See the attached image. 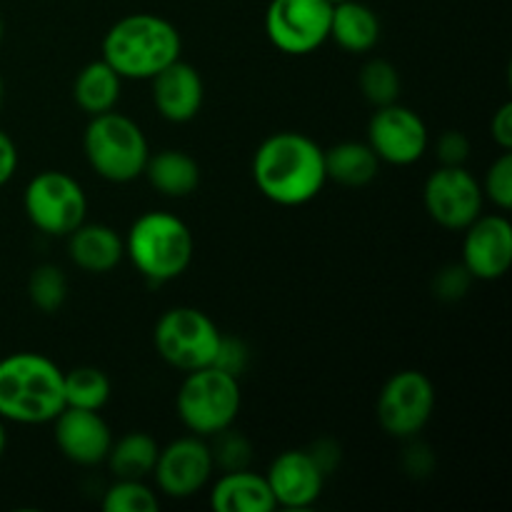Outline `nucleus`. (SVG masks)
Listing matches in <instances>:
<instances>
[{"instance_id": "nucleus-1", "label": "nucleus", "mask_w": 512, "mask_h": 512, "mask_svg": "<svg viewBox=\"0 0 512 512\" xmlns=\"http://www.w3.org/2000/svg\"><path fill=\"white\" fill-rule=\"evenodd\" d=\"M253 183L263 198L283 208L310 203L328 183L323 148L298 130L268 135L253 155Z\"/></svg>"}, {"instance_id": "nucleus-2", "label": "nucleus", "mask_w": 512, "mask_h": 512, "mask_svg": "<svg viewBox=\"0 0 512 512\" xmlns=\"http://www.w3.org/2000/svg\"><path fill=\"white\" fill-rule=\"evenodd\" d=\"M100 58L123 80H150L183 53V38L168 18L133 13L110 25Z\"/></svg>"}, {"instance_id": "nucleus-3", "label": "nucleus", "mask_w": 512, "mask_h": 512, "mask_svg": "<svg viewBox=\"0 0 512 512\" xmlns=\"http://www.w3.org/2000/svg\"><path fill=\"white\" fill-rule=\"evenodd\" d=\"M65 370L40 353L0 360V420L18 425L53 423L65 408Z\"/></svg>"}, {"instance_id": "nucleus-4", "label": "nucleus", "mask_w": 512, "mask_h": 512, "mask_svg": "<svg viewBox=\"0 0 512 512\" xmlns=\"http://www.w3.org/2000/svg\"><path fill=\"white\" fill-rule=\"evenodd\" d=\"M125 255L150 283L180 278L193 263L195 240L188 225L168 210H148L123 238Z\"/></svg>"}, {"instance_id": "nucleus-5", "label": "nucleus", "mask_w": 512, "mask_h": 512, "mask_svg": "<svg viewBox=\"0 0 512 512\" xmlns=\"http://www.w3.org/2000/svg\"><path fill=\"white\" fill-rule=\"evenodd\" d=\"M83 153L98 178L123 185L143 175L150 145L133 118L110 110L90 118L83 133Z\"/></svg>"}, {"instance_id": "nucleus-6", "label": "nucleus", "mask_w": 512, "mask_h": 512, "mask_svg": "<svg viewBox=\"0 0 512 512\" xmlns=\"http://www.w3.org/2000/svg\"><path fill=\"white\" fill-rule=\"evenodd\" d=\"M243 405L240 380L215 365L185 373L175 398L178 418L198 438H213L235 423Z\"/></svg>"}, {"instance_id": "nucleus-7", "label": "nucleus", "mask_w": 512, "mask_h": 512, "mask_svg": "<svg viewBox=\"0 0 512 512\" xmlns=\"http://www.w3.org/2000/svg\"><path fill=\"white\" fill-rule=\"evenodd\" d=\"M223 333L208 313L190 305H178L160 315L153 330V343L160 358L180 373L213 365Z\"/></svg>"}, {"instance_id": "nucleus-8", "label": "nucleus", "mask_w": 512, "mask_h": 512, "mask_svg": "<svg viewBox=\"0 0 512 512\" xmlns=\"http://www.w3.org/2000/svg\"><path fill=\"white\" fill-rule=\"evenodd\" d=\"M23 210L35 230L50 238H65L88 215V195L73 175L43 170L25 185Z\"/></svg>"}, {"instance_id": "nucleus-9", "label": "nucleus", "mask_w": 512, "mask_h": 512, "mask_svg": "<svg viewBox=\"0 0 512 512\" xmlns=\"http://www.w3.org/2000/svg\"><path fill=\"white\" fill-rule=\"evenodd\" d=\"M433 380L420 370H400L385 380L378 395V423L390 438L413 440L425 430L435 413Z\"/></svg>"}, {"instance_id": "nucleus-10", "label": "nucleus", "mask_w": 512, "mask_h": 512, "mask_svg": "<svg viewBox=\"0 0 512 512\" xmlns=\"http://www.w3.org/2000/svg\"><path fill=\"white\" fill-rule=\"evenodd\" d=\"M328 0H270L265 35L285 55H310L330 38Z\"/></svg>"}, {"instance_id": "nucleus-11", "label": "nucleus", "mask_w": 512, "mask_h": 512, "mask_svg": "<svg viewBox=\"0 0 512 512\" xmlns=\"http://www.w3.org/2000/svg\"><path fill=\"white\" fill-rule=\"evenodd\" d=\"M425 213L445 230L463 233L483 215L485 195L480 180L465 165H440L423 185Z\"/></svg>"}, {"instance_id": "nucleus-12", "label": "nucleus", "mask_w": 512, "mask_h": 512, "mask_svg": "<svg viewBox=\"0 0 512 512\" xmlns=\"http://www.w3.org/2000/svg\"><path fill=\"white\" fill-rule=\"evenodd\" d=\"M368 145L378 155L380 163L413 165L428 153L430 133L425 120L415 110L400 103L375 108L368 123Z\"/></svg>"}, {"instance_id": "nucleus-13", "label": "nucleus", "mask_w": 512, "mask_h": 512, "mask_svg": "<svg viewBox=\"0 0 512 512\" xmlns=\"http://www.w3.org/2000/svg\"><path fill=\"white\" fill-rule=\"evenodd\" d=\"M213 455L205 438L185 435L160 448L155 460V485L165 498L188 500L198 495L213 478Z\"/></svg>"}, {"instance_id": "nucleus-14", "label": "nucleus", "mask_w": 512, "mask_h": 512, "mask_svg": "<svg viewBox=\"0 0 512 512\" xmlns=\"http://www.w3.org/2000/svg\"><path fill=\"white\" fill-rule=\"evenodd\" d=\"M463 265L473 280H500L512 265V225L505 215H480L463 230Z\"/></svg>"}, {"instance_id": "nucleus-15", "label": "nucleus", "mask_w": 512, "mask_h": 512, "mask_svg": "<svg viewBox=\"0 0 512 512\" xmlns=\"http://www.w3.org/2000/svg\"><path fill=\"white\" fill-rule=\"evenodd\" d=\"M325 478L308 450H285L270 463L265 480L270 485L275 505L285 510H308L320 500Z\"/></svg>"}, {"instance_id": "nucleus-16", "label": "nucleus", "mask_w": 512, "mask_h": 512, "mask_svg": "<svg viewBox=\"0 0 512 512\" xmlns=\"http://www.w3.org/2000/svg\"><path fill=\"white\" fill-rule=\"evenodd\" d=\"M53 423L55 445L65 460L80 465V468L105 463L110 445H113V430L103 420L100 410L63 408Z\"/></svg>"}, {"instance_id": "nucleus-17", "label": "nucleus", "mask_w": 512, "mask_h": 512, "mask_svg": "<svg viewBox=\"0 0 512 512\" xmlns=\"http://www.w3.org/2000/svg\"><path fill=\"white\" fill-rule=\"evenodd\" d=\"M153 83V105L158 115L168 123H190L203 108L205 85L198 70L185 60H175L168 68L160 70Z\"/></svg>"}, {"instance_id": "nucleus-18", "label": "nucleus", "mask_w": 512, "mask_h": 512, "mask_svg": "<svg viewBox=\"0 0 512 512\" xmlns=\"http://www.w3.org/2000/svg\"><path fill=\"white\" fill-rule=\"evenodd\" d=\"M68 238V255L83 273L105 275L125 258V243L118 230L105 223H80Z\"/></svg>"}, {"instance_id": "nucleus-19", "label": "nucleus", "mask_w": 512, "mask_h": 512, "mask_svg": "<svg viewBox=\"0 0 512 512\" xmlns=\"http://www.w3.org/2000/svg\"><path fill=\"white\" fill-rule=\"evenodd\" d=\"M210 505L215 512H273L278 508L265 475L250 468L220 475L210 490Z\"/></svg>"}, {"instance_id": "nucleus-20", "label": "nucleus", "mask_w": 512, "mask_h": 512, "mask_svg": "<svg viewBox=\"0 0 512 512\" xmlns=\"http://www.w3.org/2000/svg\"><path fill=\"white\" fill-rule=\"evenodd\" d=\"M143 175L160 195L173 200L188 198L200 185L198 160L185 153V150L168 148L155 155L150 153Z\"/></svg>"}, {"instance_id": "nucleus-21", "label": "nucleus", "mask_w": 512, "mask_h": 512, "mask_svg": "<svg viewBox=\"0 0 512 512\" xmlns=\"http://www.w3.org/2000/svg\"><path fill=\"white\" fill-rule=\"evenodd\" d=\"M330 38L343 48L345 53L363 55L378 45L380 40V18L370 5L360 0H345L333 5L330 18Z\"/></svg>"}, {"instance_id": "nucleus-22", "label": "nucleus", "mask_w": 512, "mask_h": 512, "mask_svg": "<svg viewBox=\"0 0 512 512\" xmlns=\"http://www.w3.org/2000/svg\"><path fill=\"white\" fill-rule=\"evenodd\" d=\"M325 153V175L343 188H365L380 173V158L368 143L360 140H343Z\"/></svg>"}, {"instance_id": "nucleus-23", "label": "nucleus", "mask_w": 512, "mask_h": 512, "mask_svg": "<svg viewBox=\"0 0 512 512\" xmlns=\"http://www.w3.org/2000/svg\"><path fill=\"white\" fill-rule=\"evenodd\" d=\"M123 90V78L103 58L83 65L73 80V100L85 115H103L115 110Z\"/></svg>"}, {"instance_id": "nucleus-24", "label": "nucleus", "mask_w": 512, "mask_h": 512, "mask_svg": "<svg viewBox=\"0 0 512 512\" xmlns=\"http://www.w3.org/2000/svg\"><path fill=\"white\" fill-rule=\"evenodd\" d=\"M158 453L160 445L155 443L153 435L133 430V433H125L123 438L113 440L105 463L115 480H145L148 475H153Z\"/></svg>"}, {"instance_id": "nucleus-25", "label": "nucleus", "mask_w": 512, "mask_h": 512, "mask_svg": "<svg viewBox=\"0 0 512 512\" xmlns=\"http://www.w3.org/2000/svg\"><path fill=\"white\" fill-rule=\"evenodd\" d=\"M65 408L80 410H103L113 395V383L108 373L93 365H80L63 375Z\"/></svg>"}, {"instance_id": "nucleus-26", "label": "nucleus", "mask_w": 512, "mask_h": 512, "mask_svg": "<svg viewBox=\"0 0 512 512\" xmlns=\"http://www.w3.org/2000/svg\"><path fill=\"white\" fill-rule=\"evenodd\" d=\"M358 85L363 98L368 100L373 108H383V105L398 103L400 88H403L398 68H395L390 60H383V58L368 60V63L360 68Z\"/></svg>"}, {"instance_id": "nucleus-27", "label": "nucleus", "mask_w": 512, "mask_h": 512, "mask_svg": "<svg viewBox=\"0 0 512 512\" xmlns=\"http://www.w3.org/2000/svg\"><path fill=\"white\" fill-rule=\"evenodd\" d=\"M28 298L40 313L53 315L68 300V278H65L63 270L58 265H38V268L30 273L28 280Z\"/></svg>"}, {"instance_id": "nucleus-28", "label": "nucleus", "mask_w": 512, "mask_h": 512, "mask_svg": "<svg viewBox=\"0 0 512 512\" xmlns=\"http://www.w3.org/2000/svg\"><path fill=\"white\" fill-rule=\"evenodd\" d=\"M160 500L145 480H115L103 493L105 512H158Z\"/></svg>"}, {"instance_id": "nucleus-29", "label": "nucleus", "mask_w": 512, "mask_h": 512, "mask_svg": "<svg viewBox=\"0 0 512 512\" xmlns=\"http://www.w3.org/2000/svg\"><path fill=\"white\" fill-rule=\"evenodd\" d=\"M210 455H213V465L223 473L230 470H245L253 463V445L243 433L233 430V425L220 430L213 435V445H210Z\"/></svg>"}, {"instance_id": "nucleus-30", "label": "nucleus", "mask_w": 512, "mask_h": 512, "mask_svg": "<svg viewBox=\"0 0 512 512\" xmlns=\"http://www.w3.org/2000/svg\"><path fill=\"white\" fill-rule=\"evenodd\" d=\"M483 188L485 200L495 205L498 210H510L512 208V153L503 150L498 160H493V165L485 173V180L480 183Z\"/></svg>"}, {"instance_id": "nucleus-31", "label": "nucleus", "mask_w": 512, "mask_h": 512, "mask_svg": "<svg viewBox=\"0 0 512 512\" xmlns=\"http://www.w3.org/2000/svg\"><path fill=\"white\" fill-rule=\"evenodd\" d=\"M470 283H473V275L465 270L463 263L445 265V268L433 278V293L435 298L445 300V303H455V300L468 295Z\"/></svg>"}, {"instance_id": "nucleus-32", "label": "nucleus", "mask_w": 512, "mask_h": 512, "mask_svg": "<svg viewBox=\"0 0 512 512\" xmlns=\"http://www.w3.org/2000/svg\"><path fill=\"white\" fill-rule=\"evenodd\" d=\"M250 363V348L243 343L240 338H220V345H218V355H215L213 365L215 368H220L223 373L233 375V378L240 380V375L245 373V368H248Z\"/></svg>"}, {"instance_id": "nucleus-33", "label": "nucleus", "mask_w": 512, "mask_h": 512, "mask_svg": "<svg viewBox=\"0 0 512 512\" xmlns=\"http://www.w3.org/2000/svg\"><path fill=\"white\" fill-rule=\"evenodd\" d=\"M440 165H465L470 158V140L460 130H445L435 143Z\"/></svg>"}, {"instance_id": "nucleus-34", "label": "nucleus", "mask_w": 512, "mask_h": 512, "mask_svg": "<svg viewBox=\"0 0 512 512\" xmlns=\"http://www.w3.org/2000/svg\"><path fill=\"white\" fill-rule=\"evenodd\" d=\"M490 135L500 150H512V103H503L490 120Z\"/></svg>"}, {"instance_id": "nucleus-35", "label": "nucleus", "mask_w": 512, "mask_h": 512, "mask_svg": "<svg viewBox=\"0 0 512 512\" xmlns=\"http://www.w3.org/2000/svg\"><path fill=\"white\" fill-rule=\"evenodd\" d=\"M18 170V148L5 130H0V188L13 180Z\"/></svg>"}, {"instance_id": "nucleus-36", "label": "nucleus", "mask_w": 512, "mask_h": 512, "mask_svg": "<svg viewBox=\"0 0 512 512\" xmlns=\"http://www.w3.org/2000/svg\"><path fill=\"white\" fill-rule=\"evenodd\" d=\"M308 453L313 455L315 463L323 468L325 475H330L335 468H338L340 448H338V443H333V440H318V443H315Z\"/></svg>"}, {"instance_id": "nucleus-37", "label": "nucleus", "mask_w": 512, "mask_h": 512, "mask_svg": "<svg viewBox=\"0 0 512 512\" xmlns=\"http://www.w3.org/2000/svg\"><path fill=\"white\" fill-rule=\"evenodd\" d=\"M433 455L423 445H413V448L405 453V470L410 475H428L433 470Z\"/></svg>"}, {"instance_id": "nucleus-38", "label": "nucleus", "mask_w": 512, "mask_h": 512, "mask_svg": "<svg viewBox=\"0 0 512 512\" xmlns=\"http://www.w3.org/2000/svg\"><path fill=\"white\" fill-rule=\"evenodd\" d=\"M5 445H8V433H5V425L3 420H0V458H3L5 453Z\"/></svg>"}, {"instance_id": "nucleus-39", "label": "nucleus", "mask_w": 512, "mask_h": 512, "mask_svg": "<svg viewBox=\"0 0 512 512\" xmlns=\"http://www.w3.org/2000/svg\"><path fill=\"white\" fill-rule=\"evenodd\" d=\"M3 93H5V88H3V78H0V105H3Z\"/></svg>"}, {"instance_id": "nucleus-40", "label": "nucleus", "mask_w": 512, "mask_h": 512, "mask_svg": "<svg viewBox=\"0 0 512 512\" xmlns=\"http://www.w3.org/2000/svg\"><path fill=\"white\" fill-rule=\"evenodd\" d=\"M330 5H340V3H345V0H328Z\"/></svg>"}, {"instance_id": "nucleus-41", "label": "nucleus", "mask_w": 512, "mask_h": 512, "mask_svg": "<svg viewBox=\"0 0 512 512\" xmlns=\"http://www.w3.org/2000/svg\"><path fill=\"white\" fill-rule=\"evenodd\" d=\"M0 40H3V20H0Z\"/></svg>"}]
</instances>
